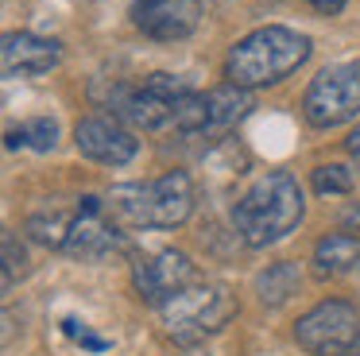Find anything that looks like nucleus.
Returning a JSON list of instances; mask_svg holds the SVG:
<instances>
[{
	"label": "nucleus",
	"instance_id": "nucleus-18",
	"mask_svg": "<svg viewBox=\"0 0 360 356\" xmlns=\"http://www.w3.org/2000/svg\"><path fill=\"white\" fill-rule=\"evenodd\" d=\"M0 255H4V294H8L16 286V279L27 271V252L16 240V232H4L0 236Z\"/></svg>",
	"mask_w": 360,
	"mask_h": 356
},
{
	"label": "nucleus",
	"instance_id": "nucleus-8",
	"mask_svg": "<svg viewBox=\"0 0 360 356\" xmlns=\"http://www.w3.org/2000/svg\"><path fill=\"white\" fill-rule=\"evenodd\" d=\"M194 283H198V267L190 263L186 252H174V248H159V252L140 255L132 263V286L151 306H163Z\"/></svg>",
	"mask_w": 360,
	"mask_h": 356
},
{
	"label": "nucleus",
	"instance_id": "nucleus-6",
	"mask_svg": "<svg viewBox=\"0 0 360 356\" xmlns=\"http://www.w3.org/2000/svg\"><path fill=\"white\" fill-rule=\"evenodd\" d=\"M295 341L310 356H360V310L345 298H326L295 322Z\"/></svg>",
	"mask_w": 360,
	"mask_h": 356
},
{
	"label": "nucleus",
	"instance_id": "nucleus-22",
	"mask_svg": "<svg viewBox=\"0 0 360 356\" xmlns=\"http://www.w3.org/2000/svg\"><path fill=\"white\" fill-rule=\"evenodd\" d=\"M345 147H349V155L356 159V167H360V124L349 132V139H345Z\"/></svg>",
	"mask_w": 360,
	"mask_h": 356
},
{
	"label": "nucleus",
	"instance_id": "nucleus-21",
	"mask_svg": "<svg viewBox=\"0 0 360 356\" xmlns=\"http://www.w3.org/2000/svg\"><path fill=\"white\" fill-rule=\"evenodd\" d=\"M310 4L318 8L321 15H337V12H341V8H345V4H349V0H310Z\"/></svg>",
	"mask_w": 360,
	"mask_h": 356
},
{
	"label": "nucleus",
	"instance_id": "nucleus-13",
	"mask_svg": "<svg viewBox=\"0 0 360 356\" xmlns=\"http://www.w3.org/2000/svg\"><path fill=\"white\" fill-rule=\"evenodd\" d=\"M252 113V93L240 85H221V89L205 93V116H202V132L198 136H225L229 128L244 120Z\"/></svg>",
	"mask_w": 360,
	"mask_h": 356
},
{
	"label": "nucleus",
	"instance_id": "nucleus-12",
	"mask_svg": "<svg viewBox=\"0 0 360 356\" xmlns=\"http://www.w3.org/2000/svg\"><path fill=\"white\" fill-rule=\"evenodd\" d=\"M202 20L198 0H140L136 4V27L155 43H179L194 35Z\"/></svg>",
	"mask_w": 360,
	"mask_h": 356
},
{
	"label": "nucleus",
	"instance_id": "nucleus-19",
	"mask_svg": "<svg viewBox=\"0 0 360 356\" xmlns=\"http://www.w3.org/2000/svg\"><path fill=\"white\" fill-rule=\"evenodd\" d=\"M314 190L326 198V193H352V170L341 163H329V167H314Z\"/></svg>",
	"mask_w": 360,
	"mask_h": 356
},
{
	"label": "nucleus",
	"instance_id": "nucleus-20",
	"mask_svg": "<svg viewBox=\"0 0 360 356\" xmlns=\"http://www.w3.org/2000/svg\"><path fill=\"white\" fill-rule=\"evenodd\" d=\"M63 333H66L70 341H78L82 348H89V352H105V348H109V341L97 337V333L89 329L86 322H78V317H63Z\"/></svg>",
	"mask_w": 360,
	"mask_h": 356
},
{
	"label": "nucleus",
	"instance_id": "nucleus-11",
	"mask_svg": "<svg viewBox=\"0 0 360 356\" xmlns=\"http://www.w3.org/2000/svg\"><path fill=\"white\" fill-rule=\"evenodd\" d=\"M63 62V43L43 39L35 31H8L0 43V66L4 77H39Z\"/></svg>",
	"mask_w": 360,
	"mask_h": 356
},
{
	"label": "nucleus",
	"instance_id": "nucleus-16",
	"mask_svg": "<svg viewBox=\"0 0 360 356\" xmlns=\"http://www.w3.org/2000/svg\"><path fill=\"white\" fill-rule=\"evenodd\" d=\"M70 224H74V217L58 213V209H47V213L27 217V236H32L35 244H43V248H66Z\"/></svg>",
	"mask_w": 360,
	"mask_h": 356
},
{
	"label": "nucleus",
	"instance_id": "nucleus-7",
	"mask_svg": "<svg viewBox=\"0 0 360 356\" xmlns=\"http://www.w3.org/2000/svg\"><path fill=\"white\" fill-rule=\"evenodd\" d=\"M360 113V58L333 62L310 82L302 116L310 128H337Z\"/></svg>",
	"mask_w": 360,
	"mask_h": 356
},
{
	"label": "nucleus",
	"instance_id": "nucleus-1",
	"mask_svg": "<svg viewBox=\"0 0 360 356\" xmlns=\"http://www.w3.org/2000/svg\"><path fill=\"white\" fill-rule=\"evenodd\" d=\"M302 217H306V198L298 178L290 170H267L233 205V229L248 248H267L290 236L302 224Z\"/></svg>",
	"mask_w": 360,
	"mask_h": 356
},
{
	"label": "nucleus",
	"instance_id": "nucleus-2",
	"mask_svg": "<svg viewBox=\"0 0 360 356\" xmlns=\"http://www.w3.org/2000/svg\"><path fill=\"white\" fill-rule=\"evenodd\" d=\"M194 178L186 170H167L155 182L112 186L105 209L120 229H179L194 213Z\"/></svg>",
	"mask_w": 360,
	"mask_h": 356
},
{
	"label": "nucleus",
	"instance_id": "nucleus-17",
	"mask_svg": "<svg viewBox=\"0 0 360 356\" xmlns=\"http://www.w3.org/2000/svg\"><path fill=\"white\" fill-rule=\"evenodd\" d=\"M58 139V124L51 120V116H35L32 124H24V128H8V147L16 151V147H35V151H51Z\"/></svg>",
	"mask_w": 360,
	"mask_h": 356
},
{
	"label": "nucleus",
	"instance_id": "nucleus-14",
	"mask_svg": "<svg viewBox=\"0 0 360 356\" xmlns=\"http://www.w3.org/2000/svg\"><path fill=\"white\" fill-rule=\"evenodd\" d=\"M310 267L318 279H341L349 271L360 267V236L352 232H329L314 244V255H310Z\"/></svg>",
	"mask_w": 360,
	"mask_h": 356
},
{
	"label": "nucleus",
	"instance_id": "nucleus-5",
	"mask_svg": "<svg viewBox=\"0 0 360 356\" xmlns=\"http://www.w3.org/2000/svg\"><path fill=\"white\" fill-rule=\"evenodd\" d=\"M190 93V85L174 74H151L143 77V85H112L109 105L117 116H124L132 128L143 132H159V128H174V108L179 101Z\"/></svg>",
	"mask_w": 360,
	"mask_h": 356
},
{
	"label": "nucleus",
	"instance_id": "nucleus-10",
	"mask_svg": "<svg viewBox=\"0 0 360 356\" xmlns=\"http://www.w3.org/2000/svg\"><path fill=\"white\" fill-rule=\"evenodd\" d=\"M74 144H78V151L86 159L101 163V167H124L140 151V139L120 120H112V116H86V120H78Z\"/></svg>",
	"mask_w": 360,
	"mask_h": 356
},
{
	"label": "nucleus",
	"instance_id": "nucleus-15",
	"mask_svg": "<svg viewBox=\"0 0 360 356\" xmlns=\"http://www.w3.org/2000/svg\"><path fill=\"white\" fill-rule=\"evenodd\" d=\"M298 283H302L298 267L290 260H279V263H271L267 271L256 275V294H259V302H264L267 310H279L298 294Z\"/></svg>",
	"mask_w": 360,
	"mask_h": 356
},
{
	"label": "nucleus",
	"instance_id": "nucleus-3",
	"mask_svg": "<svg viewBox=\"0 0 360 356\" xmlns=\"http://www.w3.org/2000/svg\"><path fill=\"white\" fill-rule=\"evenodd\" d=\"M310 51L314 46L306 35L283 27V23H267V27H256L252 35H244L240 43L229 51L225 77H229V85H240V89L275 85V82L295 74V70L310 58Z\"/></svg>",
	"mask_w": 360,
	"mask_h": 356
},
{
	"label": "nucleus",
	"instance_id": "nucleus-9",
	"mask_svg": "<svg viewBox=\"0 0 360 356\" xmlns=\"http://www.w3.org/2000/svg\"><path fill=\"white\" fill-rule=\"evenodd\" d=\"M128 236L117 221L109 217L101 198H82V209L74 213L70 224V240H66V252L78 255V260H109V255L124 252Z\"/></svg>",
	"mask_w": 360,
	"mask_h": 356
},
{
	"label": "nucleus",
	"instance_id": "nucleus-4",
	"mask_svg": "<svg viewBox=\"0 0 360 356\" xmlns=\"http://www.w3.org/2000/svg\"><path fill=\"white\" fill-rule=\"evenodd\" d=\"M167 337L182 341V345H194L205 341L213 333H221L229 322L236 317V294L225 283H194L182 294H174L171 302L159 306Z\"/></svg>",
	"mask_w": 360,
	"mask_h": 356
}]
</instances>
